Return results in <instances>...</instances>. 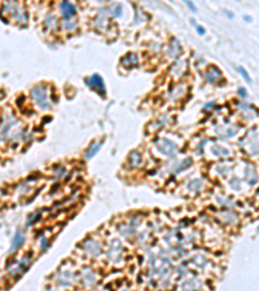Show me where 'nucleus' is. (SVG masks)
I'll return each instance as SVG.
<instances>
[{"mask_svg": "<svg viewBox=\"0 0 259 291\" xmlns=\"http://www.w3.org/2000/svg\"><path fill=\"white\" fill-rule=\"evenodd\" d=\"M32 96L38 104H39L42 108H48V101H47V95H45V89L43 87H36V88L32 91Z\"/></svg>", "mask_w": 259, "mask_h": 291, "instance_id": "1", "label": "nucleus"}, {"mask_svg": "<svg viewBox=\"0 0 259 291\" xmlns=\"http://www.w3.org/2000/svg\"><path fill=\"white\" fill-rule=\"evenodd\" d=\"M87 84L88 85H92V87H96V88H99L100 91L103 92H105V87H104V80H103V78L100 76L99 74H95V75H92L91 78H88L87 80Z\"/></svg>", "mask_w": 259, "mask_h": 291, "instance_id": "2", "label": "nucleus"}, {"mask_svg": "<svg viewBox=\"0 0 259 291\" xmlns=\"http://www.w3.org/2000/svg\"><path fill=\"white\" fill-rule=\"evenodd\" d=\"M60 8H61V11H62V13H64L65 17H71V16H74V14H75V8H74L73 4L69 3V2L61 3Z\"/></svg>", "mask_w": 259, "mask_h": 291, "instance_id": "3", "label": "nucleus"}, {"mask_svg": "<svg viewBox=\"0 0 259 291\" xmlns=\"http://www.w3.org/2000/svg\"><path fill=\"white\" fill-rule=\"evenodd\" d=\"M22 243H23V236L21 232H17V234L14 236L13 243H12V251H14V249H18Z\"/></svg>", "mask_w": 259, "mask_h": 291, "instance_id": "4", "label": "nucleus"}, {"mask_svg": "<svg viewBox=\"0 0 259 291\" xmlns=\"http://www.w3.org/2000/svg\"><path fill=\"white\" fill-rule=\"evenodd\" d=\"M100 146H101V142H100V144H95V145H92V148H91V149L88 150V152L86 153V155H87V158H91V157H92V155H95V154H96V152H97V150L100 149Z\"/></svg>", "mask_w": 259, "mask_h": 291, "instance_id": "5", "label": "nucleus"}, {"mask_svg": "<svg viewBox=\"0 0 259 291\" xmlns=\"http://www.w3.org/2000/svg\"><path fill=\"white\" fill-rule=\"evenodd\" d=\"M238 71H240V72H241V75H242V78H244V79H245V80L247 82V83H250V82H251V78H250V76H249V74H247V71H246L245 69H244V67H241V66H240V67H238Z\"/></svg>", "mask_w": 259, "mask_h": 291, "instance_id": "6", "label": "nucleus"}, {"mask_svg": "<svg viewBox=\"0 0 259 291\" xmlns=\"http://www.w3.org/2000/svg\"><path fill=\"white\" fill-rule=\"evenodd\" d=\"M187 5H188V7L190 8V9H193L194 12H197V8L194 7V4H193V3H189V2H187Z\"/></svg>", "mask_w": 259, "mask_h": 291, "instance_id": "7", "label": "nucleus"}, {"mask_svg": "<svg viewBox=\"0 0 259 291\" xmlns=\"http://www.w3.org/2000/svg\"><path fill=\"white\" fill-rule=\"evenodd\" d=\"M197 30H198V34H200V35H204V34H205V28L204 27H197Z\"/></svg>", "mask_w": 259, "mask_h": 291, "instance_id": "8", "label": "nucleus"}, {"mask_svg": "<svg viewBox=\"0 0 259 291\" xmlns=\"http://www.w3.org/2000/svg\"><path fill=\"white\" fill-rule=\"evenodd\" d=\"M238 92H240V93H241V96H246V91H245V89L240 88V89H238Z\"/></svg>", "mask_w": 259, "mask_h": 291, "instance_id": "9", "label": "nucleus"}]
</instances>
